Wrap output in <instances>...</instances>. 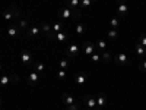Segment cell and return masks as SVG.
<instances>
[{"instance_id": "cell-13", "label": "cell", "mask_w": 146, "mask_h": 110, "mask_svg": "<svg viewBox=\"0 0 146 110\" xmlns=\"http://www.w3.org/2000/svg\"><path fill=\"white\" fill-rule=\"evenodd\" d=\"M127 13H129V6H127V5H118L117 15H118L120 18H124V16H127Z\"/></svg>"}, {"instance_id": "cell-2", "label": "cell", "mask_w": 146, "mask_h": 110, "mask_svg": "<svg viewBox=\"0 0 146 110\" xmlns=\"http://www.w3.org/2000/svg\"><path fill=\"white\" fill-rule=\"evenodd\" d=\"M83 103H85V106L89 107V109L101 110V109H98V106H96V99H94V95H91V94H88V95L83 97Z\"/></svg>"}, {"instance_id": "cell-40", "label": "cell", "mask_w": 146, "mask_h": 110, "mask_svg": "<svg viewBox=\"0 0 146 110\" xmlns=\"http://www.w3.org/2000/svg\"><path fill=\"white\" fill-rule=\"evenodd\" d=\"M2 69H3V66H2V65H0V72H2Z\"/></svg>"}, {"instance_id": "cell-25", "label": "cell", "mask_w": 146, "mask_h": 110, "mask_svg": "<svg viewBox=\"0 0 146 110\" xmlns=\"http://www.w3.org/2000/svg\"><path fill=\"white\" fill-rule=\"evenodd\" d=\"M51 28H53L54 32H60V31H63V23L62 22H56Z\"/></svg>"}, {"instance_id": "cell-30", "label": "cell", "mask_w": 146, "mask_h": 110, "mask_svg": "<svg viewBox=\"0 0 146 110\" xmlns=\"http://www.w3.org/2000/svg\"><path fill=\"white\" fill-rule=\"evenodd\" d=\"M9 79H10V82L18 84V82H19V75H18V73H12V75L9 76Z\"/></svg>"}, {"instance_id": "cell-10", "label": "cell", "mask_w": 146, "mask_h": 110, "mask_svg": "<svg viewBox=\"0 0 146 110\" xmlns=\"http://www.w3.org/2000/svg\"><path fill=\"white\" fill-rule=\"evenodd\" d=\"M62 103H64L66 106H70V104L75 103V97H73L70 93H63V95H62Z\"/></svg>"}, {"instance_id": "cell-26", "label": "cell", "mask_w": 146, "mask_h": 110, "mask_svg": "<svg viewBox=\"0 0 146 110\" xmlns=\"http://www.w3.org/2000/svg\"><path fill=\"white\" fill-rule=\"evenodd\" d=\"M91 60H92L94 63H98V62H101L102 59H101V54H98V53L95 52L94 54H91Z\"/></svg>"}, {"instance_id": "cell-42", "label": "cell", "mask_w": 146, "mask_h": 110, "mask_svg": "<svg viewBox=\"0 0 146 110\" xmlns=\"http://www.w3.org/2000/svg\"><path fill=\"white\" fill-rule=\"evenodd\" d=\"M91 2H98V0H91Z\"/></svg>"}, {"instance_id": "cell-36", "label": "cell", "mask_w": 146, "mask_h": 110, "mask_svg": "<svg viewBox=\"0 0 146 110\" xmlns=\"http://www.w3.org/2000/svg\"><path fill=\"white\" fill-rule=\"evenodd\" d=\"M73 18H75V19H79V18H80V10H79V9L73 10Z\"/></svg>"}, {"instance_id": "cell-32", "label": "cell", "mask_w": 146, "mask_h": 110, "mask_svg": "<svg viewBox=\"0 0 146 110\" xmlns=\"http://www.w3.org/2000/svg\"><path fill=\"white\" fill-rule=\"evenodd\" d=\"M91 5H92V2H91V0H82V2H80V7H83V9L89 7Z\"/></svg>"}, {"instance_id": "cell-28", "label": "cell", "mask_w": 146, "mask_h": 110, "mask_svg": "<svg viewBox=\"0 0 146 110\" xmlns=\"http://www.w3.org/2000/svg\"><path fill=\"white\" fill-rule=\"evenodd\" d=\"M9 82H10L9 76H0V87H6Z\"/></svg>"}, {"instance_id": "cell-6", "label": "cell", "mask_w": 146, "mask_h": 110, "mask_svg": "<svg viewBox=\"0 0 146 110\" xmlns=\"http://www.w3.org/2000/svg\"><path fill=\"white\" fill-rule=\"evenodd\" d=\"M114 62L120 66H127L129 65V57L124 53H118L117 56H114Z\"/></svg>"}, {"instance_id": "cell-38", "label": "cell", "mask_w": 146, "mask_h": 110, "mask_svg": "<svg viewBox=\"0 0 146 110\" xmlns=\"http://www.w3.org/2000/svg\"><path fill=\"white\" fill-rule=\"evenodd\" d=\"M118 5H127V0H117Z\"/></svg>"}, {"instance_id": "cell-1", "label": "cell", "mask_w": 146, "mask_h": 110, "mask_svg": "<svg viewBox=\"0 0 146 110\" xmlns=\"http://www.w3.org/2000/svg\"><path fill=\"white\" fill-rule=\"evenodd\" d=\"M79 53H80V47H79L78 44H69V46L66 47V56L70 57V59L78 57Z\"/></svg>"}, {"instance_id": "cell-16", "label": "cell", "mask_w": 146, "mask_h": 110, "mask_svg": "<svg viewBox=\"0 0 146 110\" xmlns=\"http://www.w3.org/2000/svg\"><path fill=\"white\" fill-rule=\"evenodd\" d=\"M36 73H42L44 70H45V65L42 63V62H36L35 65H34V68H32Z\"/></svg>"}, {"instance_id": "cell-3", "label": "cell", "mask_w": 146, "mask_h": 110, "mask_svg": "<svg viewBox=\"0 0 146 110\" xmlns=\"http://www.w3.org/2000/svg\"><path fill=\"white\" fill-rule=\"evenodd\" d=\"M82 50H83L85 56H91V54H94L96 52V46L94 43H91V41H86V43H83Z\"/></svg>"}, {"instance_id": "cell-9", "label": "cell", "mask_w": 146, "mask_h": 110, "mask_svg": "<svg viewBox=\"0 0 146 110\" xmlns=\"http://www.w3.org/2000/svg\"><path fill=\"white\" fill-rule=\"evenodd\" d=\"M73 79H75V82L78 84V87H82V85H85V82H86V73H78V75L73 76Z\"/></svg>"}, {"instance_id": "cell-12", "label": "cell", "mask_w": 146, "mask_h": 110, "mask_svg": "<svg viewBox=\"0 0 146 110\" xmlns=\"http://www.w3.org/2000/svg\"><path fill=\"white\" fill-rule=\"evenodd\" d=\"M69 40H70V35H69L67 32H64V31L57 32V41H60L62 44H66Z\"/></svg>"}, {"instance_id": "cell-34", "label": "cell", "mask_w": 146, "mask_h": 110, "mask_svg": "<svg viewBox=\"0 0 146 110\" xmlns=\"http://www.w3.org/2000/svg\"><path fill=\"white\" fill-rule=\"evenodd\" d=\"M19 27H21L22 30H27V28H28V21H27V19H21V21H19Z\"/></svg>"}, {"instance_id": "cell-29", "label": "cell", "mask_w": 146, "mask_h": 110, "mask_svg": "<svg viewBox=\"0 0 146 110\" xmlns=\"http://www.w3.org/2000/svg\"><path fill=\"white\" fill-rule=\"evenodd\" d=\"M41 30H42V31H44V32L47 34V32H50V31H51L53 28H51V25H48V23L42 22V23H41Z\"/></svg>"}, {"instance_id": "cell-19", "label": "cell", "mask_w": 146, "mask_h": 110, "mask_svg": "<svg viewBox=\"0 0 146 110\" xmlns=\"http://www.w3.org/2000/svg\"><path fill=\"white\" fill-rule=\"evenodd\" d=\"M110 27H111L113 30H117L120 27V19L118 18H113L111 21H110Z\"/></svg>"}, {"instance_id": "cell-22", "label": "cell", "mask_w": 146, "mask_h": 110, "mask_svg": "<svg viewBox=\"0 0 146 110\" xmlns=\"http://www.w3.org/2000/svg\"><path fill=\"white\" fill-rule=\"evenodd\" d=\"M12 13H13V16H15V19H18V18H21V12L18 10V7L13 5V6H10V9H9Z\"/></svg>"}, {"instance_id": "cell-4", "label": "cell", "mask_w": 146, "mask_h": 110, "mask_svg": "<svg viewBox=\"0 0 146 110\" xmlns=\"http://www.w3.org/2000/svg\"><path fill=\"white\" fill-rule=\"evenodd\" d=\"M21 60H22V65L27 66V68H29V66L32 65V56H31V53L27 52V50H22V52H21Z\"/></svg>"}, {"instance_id": "cell-35", "label": "cell", "mask_w": 146, "mask_h": 110, "mask_svg": "<svg viewBox=\"0 0 146 110\" xmlns=\"http://www.w3.org/2000/svg\"><path fill=\"white\" fill-rule=\"evenodd\" d=\"M139 70H140V72H146V59L143 60V62L139 63Z\"/></svg>"}, {"instance_id": "cell-24", "label": "cell", "mask_w": 146, "mask_h": 110, "mask_svg": "<svg viewBox=\"0 0 146 110\" xmlns=\"http://www.w3.org/2000/svg\"><path fill=\"white\" fill-rule=\"evenodd\" d=\"M3 19H5V21H13L15 16H13V13H12L10 10H6L5 13H3Z\"/></svg>"}, {"instance_id": "cell-7", "label": "cell", "mask_w": 146, "mask_h": 110, "mask_svg": "<svg viewBox=\"0 0 146 110\" xmlns=\"http://www.w3.org/2000/svg\"><path fill=\"white\" fill-rule=\"evenodd\" d=\"M58 16L62 18V19H70V18H73V10L69 9V7L60 9V10H58Z\"/></svg>"}, {"instance_id": "cell-41", "label": "cell", "mask_w": 146, "mask_h": 110, "mask_svg": "<svg viewBox=\"0 0 146 110\" xmlns=\"http://www.w3.org/2000/svg\"><path fill=\"white\" fill-rule=\"evenodd\" d=\"M86 110H94V109H89V107H86Z\"/></svg>"}, {"instance_id": "cell-17", "label": "cell", "mask_w": 146, "mask_h": 110, "mask_svg": "<svg viewBox=\"0 0 146 110\" xmlns=\"http://www.w3.org/2000/svg\"><path fill=\"white\" fill-rule=\"evenodd\" d=\"M107 34H108V38L111 40V41H117V38H118V32H117V30H110Z\"/></svg>"}, {"instance_id": "cell-14", "label": "cell", "mask_w": 146, "mask_h": 110, "mask_svg": "<svg viewBox=\"0 0 146 110\" xmlns=\"http://www.w3.org/2000/svg\"><path fill=\"white\" fill-rule=\"evenodd\" d=\"M135 52H136L137 56L145 57V56H146V47H143L140 43H136V44H135Z\"/></svg>"}, {"instance_id": "cell-15", "label": "cell", "mask_w": 146, "mask_h": 110, "mask_svg": "<svg viewBox=\"0 0 146 110\" xmlns=\"http://www.w3.org/2000/svg\"><path fill=\"white\" fill-rule=\"evenodd\" d=\"M66 5H67L69 9L76 10V9L80 7V0H66Z\"/></svg>"}, {"instance_id": "cell-21", "label": "cell", "mask_w": 146, "mask_h": 110, "mask_svg": "<svg viewBox=\"0 0 146 110\" xmlns=\"http://www.w3.org/2000/svg\"><path fill=\"white\" fill-rule=\"evenodd\" d=\"M79 35H82L85 31H86V27H85V23H78V25H76V30H75Z\"/></svg>"}, {"instance_id": "cell-18", "label": "cell", "mask_w": 146, "mask_h": 110, "mask_svg": "<svg viewBox=\"0 0 146 110\" xmlns=\"http://www.w3.org/2000/svg\"><path fill=\"white\" fill-rule=\"evenodd\" d=\"M7 35L12 37V38H13V37H18V35H19V30H18L16 27H9V30H7Z\"/></svg>"}, {"instance_id": "cell-27", "label": "cell", "mask_w": 146, "mask_h": 110, "mask_svg": "<svg viewBox=\"0 0 146 110\" xmlns=\"http://www.w3.org/2000/svg\"><path fill=\"white\" fill-rule=\"evenodd\" d=\"M101 59H102V62H110L111 60V54H110L108 52H102V54H101Z\"/></svg>"}, {"instance_id": "cell-8", "label": "cell", "mask_w": 146, "mask_h": 110, "mask_svg": "<svg viewBox=\"0 0 146 110\" xmlns=\"http://www.w3.org/2000/svg\"><path fill=\"white\" fill-rule=\"evenodd\" d=\"M25 32H27V37H28V38H32V37L38 35V34L41 32V30L36 27V25H34V27H28V28L25 30Z\"/></svg>"}, {"instance_id": "cell-39", "label": "cell", "mask_w": 146, "mask_h": 110, "mask_svg": "<svg viewBox=\"0 0 146 110\" xmlns=\"http://www.w3.org/2000/svg\"><path fill=\"white\" fill-rule=\"evenodd\" d=\"M2 106H3V103H2V100H0V109H2Z\"/></svg>"}, {"instance_id": "cell-33", "label": "cell", "mask_w": 146, "mask_h": 110, "mask_svg": "<svg viewBox=\"0 0 146 110\" xmlns=\"http://www.w3.org/2000/svg\"><path fill=\"white\" fill-rule=\"evenodd\" d=\"M139 43H140L143 47H146V34H140V35H139Z\"/></svg>"}, {"instance_id": "cell-11", "label": "cell", "mask_w": 146, "mask_h": 110, "mask_svg": "<svg viewBox=\"0 0 146 110\" xmlns=\"http://www.w3.org/2000/svg\"><path fill=\"white\" fill-rule=\"evenodd\" d=\"M108 103V99L105 94H100L98 97H96V106H98V109L102 110V107H105V104Z\"/></svg>"}, {"instance_id": "cell-20", "label": "cell", "mask_w": 146, "mask_h": 110, "mask_svg": "<svg viewBox=\"0 0 146 110\" xmlns=\"http://www.w3.org/2000/svg\"><path fill=\"white\" fill-rule=\"evenodd\" d=\"M60 68H62V69H64V70H67L69 68H70V62H69V60L67 59H62V60H60Z\"/></svg>"}, {"instance_id": "cell-37", "label": "cell", "mask_w": 146, "mask_h": 110, "mask_svg": "<svg viewBox=\"0 0 146 110\" xmlns=\"http://www.w3.org/2000/svg\"><path fill=\"white\" fill-rule=\"evenodd\" d=\"M66 110H79V107H78V104H75V103H73V104L67 106V109H66Z\"/></svg>"}, {"instance_id": "cell-5", "label": "cell", "mask_w": 146, "mask_h": 110, "mask_svg": "<svg viewBox=\"0 0 146 110\" xmlns=\"http://www.w3.org/2000/svg\"><path fill=\"white\" fill-rule=\"evenodd\" d=\"M27 82H28L29 85H32V87H35V85L40 82V73H36L35 70L29 72L28 76H27Z\"/></svg>"}, {"instance_id": "cell-31", "label": "cell", "mask_w": 146, "mask_h": 110, "mask_svg": "<svg viewBox=\"0 0 146 110\" xmlns=\"http://www.w3.org/2000/svg\"><path fill=\"white\" fill-rule=\"evenodd\" d=\"M57 76H58L60 79H66V78H67V72H66L64 69H60L58 73H57Z\"/></svg>"}, {"instance_id": "cell-23", "label": "cell", "mask_w": 146, "mask_h": 110, "mask_svg": "<svg viewBox=\"0 0 146 110\" xmlns=\"http://www.w3.org/2000/svg\"><path fill=\"white\" fill-rule=\"evenodd\" d=\"M95 46H96V50H102V52H105V47H107V43H105L104 40H100V41L96 43Z\"/></svg>"}]
</instances>
